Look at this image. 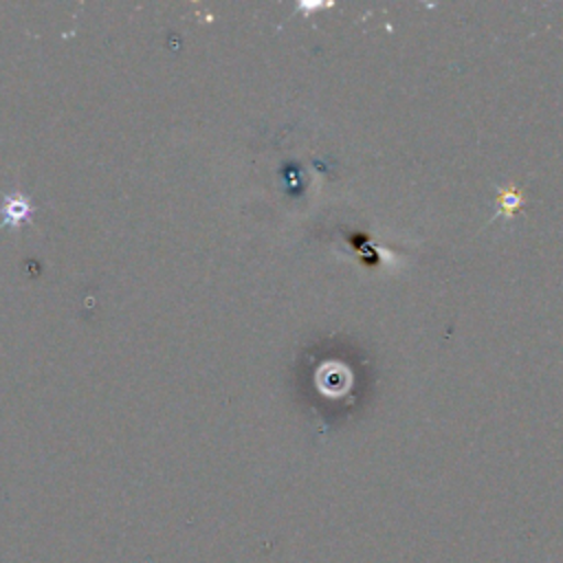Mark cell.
I'll return each mask as SVG.
<instances>
[{
    "label": "cell",
    "instance_id": "obj_1",
    "mask_svg": "<svg viewBox=\"0 0 563 563\" xmlns=\"http://www.w3.org/2000/svg\"><path fill=\"white\" fill-rule=\"evenodd\" d=\"M4 216H7L4 222H11L13 227H18V222L29 216V202H24V200H7Z\"/></svg>",
    "mask_w": 563,
    "mask_h": 563
}]
</instances>
